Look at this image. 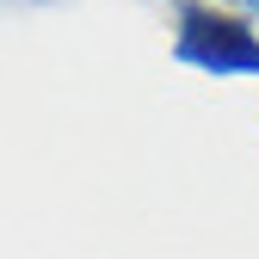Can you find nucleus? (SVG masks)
Here are the masks:
<instances>
[{
  "label": "nucleus",
  "instance_id": "obj_1",
  "mask_svg": "<svg viewBox=\"0 0 259 259\" xmlns=\"http://www.w3.org/2000/svg\"><path fill=\"white\" fill-rule=\"evenodd\" d=\"M179 62L204 74H259V31L235 13L185 7L179 13Z\"/></svg>",
  "mask_w": 259,
  "mask_h": 259
},
{
  "label": "nucleus",
  "instance_id": "obj_2",
  "mask_svg": "<svg viewBox=\"0 0 259 259\" xmlns=\"http://www.w3.org/2000/svg\"><path fill=\"white\" fill-rule=\"evenodd\" d=\"M235 7H247V13H259V0H235Z\"/></svg>",
  "mask_w": 259,
  "mask_h": 259
}]
</instances>
